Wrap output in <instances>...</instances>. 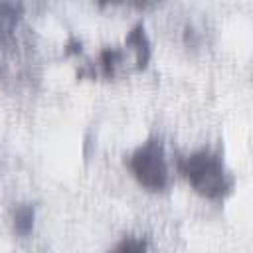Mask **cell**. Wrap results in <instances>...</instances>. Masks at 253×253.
Masks as SVG:
<instances>
[{"label":"cell","instance_id":"3957f363","mask_svg":"<svg viewBox=\"0 0 253 253\" xmlns=\"http://www.w3.org/2000/svg\"><path fill=\"white\" fill-rule=\"evenodd\" d=\"M126 43L134 49L138 67H144L146 61H148V57H150V47H148V40H146L144 28H142V26H136V28L126 36Z\"/></svg>","mask_w":253,"mask_h":253},{"label":"cell","instance_id":"6da1fadb","mask_svg":"<svg viewBox=\"0 0 253 253\" xmlns=\"http://www.w3.org/2000/svg\"><path fill=\"white\" fill-rule=\"evenodd\" d=\"M180 168L188 182L194 186V190H198L206 198L217 200L223 198L229 190V180L223 172L221 160L210 152H196L184 158Z\"/></svg>","mask_w":253,"mask_h":253},{"label":"cell","instance_id":"5b68a950","mask_svg":"<svg viewBox=\"0 0 253 253\" xmlns=\"http://www.w3.org/2000/svg\"><path fill=\"white\" fill-rule=\"evenodd\" d=\"M121 57H123V53H121L119 49H107V51H103V53H101V67H103V73H105V75H111V73L115 71V67L119 65Z\"/></svg>","mask_w":253,"mask_h":253},{"label":"cell","instance_id":"7a4b0ae2","mask_svg":"<svg viewBox=\"0 0 253 253\" xmlns=\"http://www.w3.org/2000/svg\"><path fill=\"white\" fill-rule=\"evenodd\" d=\"M130 170L144 188L162 190L168 184V168L162 142L158 138H150L138 146L130 158Z\"/></svg>","mask_w":253,"mask_h":253},{"label":"cell","instance_id":"277c9868","mask_svg":"<svg viewBox=\"0 0 253 253\" xmlns=\"http://www.w3.org/2000/svg\"><path fill=\"white\" fill-rule=\"evenodd\" d=\"M14 227L20 235H28L34 227V208L32 206H20L14 213Z\"/></svg>","mask_w":253,"mask_h":253}]
</instances>
